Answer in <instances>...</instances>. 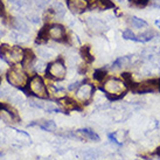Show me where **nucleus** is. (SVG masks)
<instances>
[{
	"label": "nucleus",
	"instance_id": "4468645a",
	"mask_svg": "<svg viewBox=\"0 0 160 160\" xmlns=\"http://www.w3.org/2000/svg\"><path fill=\"white\" fill-rule=\"evenodd\" d=\"M36 60V55L34 54V52L32 49H26L25 50V58L22 61V67L23 69L29 72V71H34V63Z\"/></svg>",
	"mask_w": 160,
	"mask_h": 160
},
{
	"label": "nucleus",
	"instance_id": "9d476101",
	"mask_svg": "<svg viewBox=\"0 0 160 160\" xmlns=\"http://www.w3.org/2000/svg\"><path fill=\"white\" fill-rule=\"evenodd\" d=\"M89 0H67V7L72 14H82L89 8Z\"/></svg>",
	"mask_w": 160,
	"mask_h": 160
},
{
	"label": "nucleus",
	"instance_id": "f03ea898",
	"mask_svg": "<svg viewBox=\"0 0 160 160\" xmlns=\"http://www.w3.org/2000/svg\"><path fill=\"white\" fill-rule=\"evenodd\" d=\"M48 41H54V42H67L68 41V33L66 27L61 23H48L40 31L36 42L43 43Z\"/></svg>",
	"mask_w": 160,
	"mask_h": 160
},
{
	"label": "nucleus",
	"instance_id": "dca6fc26",
	"mask_svg": "<svg viewBox=\"0 0 160 160\" xmlns=\"http://www.w3.org/2000/svg\"><path fill=\"white\" fill-rule=\"evenodd\" d=\"M128 23L131 28H134L137 31H144L148 28V22L144 19L139 18V17H136V15H132V17H129L128 19Z\"/></svg>",
	"mask_w": 160,
	"mask_h": 160
},
{
	"label": "nucleus",
	"instance_id": "423d86ee",
	"mask_svg": "<svg viewBox=\"0 0 160 160\" xmlns=\"http://www.w3.org/2000/svg\"><path fill=\"white\" fill-rule=\"evenodd\" d=\"M95 91H96V88H95V85L92 83H90L88 81H83L78 85V88L75 90L74 98L81 107L82 105H88L93 98Z\"/></svg>",
	"mask_w": 160,
	"mask_h": 160
},
{
	"label": "nucleus",
	"instance_id": "c9c22d12",
	"mask_svg": "<svg viewBox=\"0 0 160 160\" xmlns=\"http://www.w3.org/2000/svg\"><path fill=\"white\" fill-rule=\"evenodd\" d=\"M0 84H1V76H0Z\"/></svg>",
	"mask_w": 160,
	"mask_h": 160
},
{
	"label": "nucleus",
	"instance_id": "bb28decb",
	"mask_svg": "<svg viewBox=\"0 0 160 160\" xmlns=\"http://www.w3.org/2000/svg\"><path fill=\"white\" fill-rule=\"evenodd\" d=\"M27 20L29 21V22L32 23H40L41 19L40 17H39V14H38V12L36 11H33V9H29V12L27 13Z\"/></svg>",
	"mask_w": 160,
	"mask_h": 160
},
{
	"label": "nucleus",
	"instance_id": "0eeeda50",
	"mask_svg": "<svg viewBox=\"0 0 160 160\" xmlns=\"http://www.w3.org/2000/svg\"><path fill=\"white\" fill-rule=\"evenodd\" d=\"M46 75L49 80L60 82L63 81L67 76V66L63 58H56L52 62L48 63Z\"/></svg>",
	"mask_w": 160,
	"mask_h": 160
},
{
	"label": "nucleus",
	"instance_id": "f3484780",
	"mask_svg": "<svg viewBox=\"0 0 160 160\" xmlns=\"http://www.w3.org/2000/svg\"><path fill=\"white\" fill-rule=\"evenodd\" d=\"M29 126H39L40 129L43 131H48V132H53L56 130V124L54 120H47V119H41V120H34L33 123L29 124Z\"/></svg>",
	"mask_w": 160,
	"mask_h": 160
},
{
	"label": "nucleus",
	"instance_id": "aec40b11",
	"mask_svg": "<svg viewBox=\"0 0 160 160\" xmlns=\"http://www.w3.org/2000/svg\"><path fill=\"white\" fill-rule=\"evenodd\" d=\"M12 27L14 28V31L23 33V34H28V33L31 32L27 21L26 20H23L22 18H14L13 22H12Z\"/></svg>",
	"mask_w": 160,
	"mask_h": 160
},
{
	"label": "nucleus",
	"instance_id": "7c9ffc66",
	"mask_svg": "<svg viewBox=\"0 0 160 160\" xmlns=\"http://www.w3.org/2000/svg\"><path fill=\"white\" fill-rule=\"evenodd\" d=\"M6 17V9H5V5L2 0H0V18H5Z\"/></svg>",
	"mask_w": 160,
	"mask_h": 160
},
{
	"label": "nucleus",
	"instance_id": "f704fd0d",
	"mask_svg": "<svg viewBox=\"0 0 160 160\" xmlns=\"http://www.w3.org/2000/svg\"><path fill=\"white\" fill-rule=\"evenodd\" d=\"M117 1H119V2H123V1H124V0H117Z\"/></svg>",
	"mask_w": 160,
	"mask_h": 160
},
{
	"label": "nucleus",
	"instance_id": "5701e85b",
	"mask_svg": "<svg viewBox=\"0 0 160 160\" xmlns=\"http://www.w3.org/2000/svg\"><path fill=\"white\" fill-rule=\"evenodd\" d=\"M80 56L85 61V63H91L93 61V56L90 53V48L88 46H84L80 49Z\"/></svg>",
	"mask_w": 160,
	"mask_h": 160
},
{
	"label": "nucleus",
	"instance_id": "f8f14e48",
	"mask_svg": "<svg viewBox=\"0 0 160 160\" xmlns=\"http://www.w3.org/2000/svg\"><path fill=\"white\" fill-rule=\"evenodd\" d=\"M58 105H60V108L62 109L63 113H69L70 111H74V110H78V111L82 110V107L76 102L75 98H70L68 97V96L60 98L58 101Z\"/></svg>",
	"mask_w": 160,
	"mask_h": 160
},
{
	"label": "nucleus",
	"instance_id": "473e14b6",
	"mask_svg": "<svg viewBox=\"0 0 160 160\" xmlns=\"http://www.w3.org/2000/svg\"><path fill=\"white\" fill-rule=\"evenodd\" d=\"M156 154H157L158 157H160V146L156 150Z\"/></svg>",
	"mask_w": 160,
	"mask_h": 160
},
{
	"label": "nucleus",
	"instance_id": "4be33fe9",
	"mask_svg": "<svg viewBox=\"0 0 160 160\" xmlns=\"http://www.w3.org/2000/svg\"><path fill=\"white\" fill-rule=\"evenodd\" d=\"M36 54L42 60H50L52 56H53V52L49 48H46V47H38L36 48Z\"/></svg>",
	"mask_w": 160,
	"mask_h": 160
},
{
	"label": "nucleus",
	"instance_id": "2f4dec72",
	"mask_svg": "<svg viewBox=\"0 0 160 160\" xmlns=\"http://www.w3.org/2000/svg\"><path fill=\"white\" fill-rule=\"evenodd\" d=\"M154 25L157 26V28H159L160 29V19H157L156 21H154Z\"/></svg>",
	"mask_w": 160,
	"mask_h": 160
},
{
	"label": "nucleus",
	"instance_id": "2eb2a0df",
	"mask_svg": "<svg viewBox=\"0 0 160 160\" xmlns=\"http://www.w3.org/2000/svg\"><path fill=\"white\" fill-rule=\"evenodd\" d=\"M50 11L54 15V19H58V20H62L66 17V13H67V8L66 6L61 2V1H54L50 5Z\"/></svg>",
	"mask_w": 160,
	"mask_h": 160
},
{
	"label": "nucleus",
	"instance_id": "412c9836",
	"mask_svg": "<svg viewBox=\"0 0 160 160\" xmlns=\"http://www.w3.org/2000/svg\"><path fill=\"white\" fill-rule=\"evenodd\" d=\"M47 67H48V63L46 62L45 60L42 58H36L35 63H34V72L36 74H42L47 71Z\"/></svg>",
	"mask_w": 160,
	"mask_h": 160
},
{
	"label": "nucleus",
	"instance_id": "cd10ccee",
	"mask_svg": "<svg viewBox=\"0 0 160 160\" xmlns=\"http://www.w3.org/2000/svg\"><path fill=\"white\" fill-rule=\"evenodd\" d=\"M128 1L136 7H145L150 2V0H128Z\"/></svg>",
	"mask_w": 160,
	"mask_h": 160
},
{
	"label": "nucleus",
	"instance_id": "b1692460",
	"mask_svg": "<svg viewBox=\"0 0 160 160\" xmlns=\"http://www.w3.org/2000/svg\"><path fill=\"white\" fill-rule=\"evenodd\" d=\"M93 80L98 82V83H102L103 81L105 80L108 77V71L104 69V68H99V69H96V70L93 71Z\"/></svg>",
	"mask_w": 160,
	"mask_h": 160
},
{
	"label": "nucleus",
	"instance_id": "ddd939ff",
	"mask_svg": "<svg viewBox=\"0 0 160 160\" xmlns=\"http://www.w3.org/2000/svg\"><path fill=\"white\" fill-rule=\"evenodd\" d=\"M133 63V55H124L116 58L111 64V69L118 70V69H124L126 67H130Z\"/></svg>",
	"mask_w": 160,
	"mask_h": 160
},
{
	"label": "nucleus",
	"instance_id": "7ed1b4c3",
	"mask_svg": "<svg viewBox=\"0 0 160 160\" xmlns=\"http://www.w3.org/2000/svg\"><path fill=\"white\" fill-rule=\"evenodd\" d=\"M6 78L9 84L14 87V88H18L20 90H25L28 85L29 82V75L22 66L17 64V66H12L9 68L7 72H6Z\"/></svg>",
	"mask_w": 160,
	"mask_h": 160
},
{
	"label": "nucleus",
	"instance_id": "72a5a7b5",
	"mask_svg": "<svg viewBox=\"0 0 160 160\" xmlns=\"http://www.w3.org/2000/svg\"><path fill=\"white\" fill-rule=\"evenodd\" d=\"M158 91L160 92V82H159V88H158Z\"/></svg>",
	"mask_w": 160,
	"mask_h": 160
},
{
	"label": "nucleus",
	"instance_id": "f257e3e1",
	"mask_svg": "<svg viewBox=\"0 0 160 160\" xmlns=\"http://www.w3.org/2000/svg\"><path fill=\"white\" fill-rule=\"evenodd\" d=\"M101 90L110 101H118L123 98L130 90L128 82L123 77L110 76L101 83Z\"/></svg>",
	"mask_w": 160,
	"mask_h": 160
},
{
	"label": "nucleus",
	"instance_id": "9b49d317",
	"mask_svg": "<svg viewBox=\"0 0 160 160\" xmlns=\"http://www.w3.org/2000/svg\"><path fill=\"white\" fill-rule=\"evenodd\" d=\"M70 137H76L81 140H88V142H99V136L91 129H80L75 132H70L68 134Z\"/></svg>",
	"mask_w": 160,
	"mask_h": 160
},
{
	"label": "nucleus",
	"instance_id": "c756f323",
	"mask_svg": "<svg viewBox=\"0 0 160 160\" xmlns=\"http://www.w3.org/2000/svg\"><path fill=\"white\" fill-rule=\"evenodd\" d=\"M81 83H82V82H78V81H77V82H74V83H71V84L68 85V90H70V91H75V90L78 88V85H80Z\"/></svg>",
	"mask_w": 160,
	"mask_h": 160
},
{
	"label": "nucleus",
	"instance_id": "1a4fd4ad",
	"mask_svg": "<svg viewBox=\"0 0 160 160\" xmlns=\"http://www.w3.org/2000/svg\"><path fill=\"white\" fill-rule=\"evenodd\" d=\"M84 22L88 27V29L93 34H101L105 31V22L102 19L96 18V17H88V18H85Z\"/></svg>",
	"mask_w": 160,
	"mask_h": 160
},
{
	"label": "nucleus",
	"instance_id": "20e7f679",
	"mask_svg": "<svg viewBox=\"0 0 160 160\" xmlns=\"http://www.w3.org/2000/svg\"><path fill=\"white\" fill-rule=\"evenodd\" d=\"M23 91L26 92V95H31V96H34L35 98H40V99H48L50 97L48 85L39 74L32 76L29 78L27 88Z\"/></svg>",
	"mask_w": 160,
	"mask_h": 160
},
{
	"label": "nucleus",
	"instance_id": "c85d7f7f",
	"mask_svg": "<svg viewBox=\"0 0 160 160\" xmlns=\"http://www.w3.org/2000/svg\"><path fill=\"white\" fill-rule=\"evenodd\" d=\"M108 138H109V140H110V142H112V144H115L116 146H122V142H118L117 140V138H116V133H109L108 134Z\"/></svg>",
	"mask_w": 160,
	"mask_h": 160
},
{
	"label": "nucleus",
	"instance_id": "39448f33",
	"mask_svg": "<svg viewBox=\"0 0 160 160\" xmlns=\"http://www.w3.org/2000/svg\"><path fill=\"white\" fill-rule=\"evenodd\" d=\"M25 50L20 46H8L1 45L0 46V56L4 58L6 62L11 66L21 64L25 58Z\"/></svg>",
	"mask_w": 160,
	"mask_h": 160
},
{
	"label": "nucleus",
	"instance_id": "6e6552de",
	"mask_svg": "<svg viewBox=\"0 0 160 160\" xmlns=\"http://www.w3.org/2000/svg\"><path fill=\"white\" fill-rule=\"evenodd\" d=\"M0 119L6 124L13 125L15 123H19L20 118L13 108L9 107L7 103L0 102Z\"/></svg>",
	"mask_w": 160,
	"mask_h": 160
},
{
	"label": "nucleus",
	"instance_id": "393cba45",
	"mask_svg": "<svg viewBox=\"0 0 160 160\" xmlns=\"http://www.w3.org/2000/svg\"><path fill=\"white\" fill-rule=\"evenodd\" d=\"M122 38L124 39V40H128V41H133V42H139V39H138V35L134 33L132 29H130V28H126L125 31H123L122 33Z\"/></svg>",
	"mask_w": 160,
	"mask_h": 160
},
{
	"label": "nucleus",
	"instance_id": "a211bd4d",
	"mask_svg": "<svg viewBox=\"0 0 160 160\" xmlns=\"http://www.w3.org/2000/svg\"><path fill=\"white\" fill-rule=\"evenodd\" d=\"M115 5L113 2H111L110 0H92L90 2L89 8H91L92 11H105L109 8H113Z\"/></svg>",
	"mask_w": 160,
	"mask_h": 160
},
{
	"label": "nucleus",
	"instance_id": "6ab92c4d",
	"mask_svg": "<svg viewBox=\"0 0 160 160\" xmlns=\"http://www.w3.org/2000/svg\"><path fill=\"white\" fill-rule=\"evenodd\" d=\"M159 35L158 32L153 28H146L138 35V39H139V43H146V42H150L151 40H153L154 38Z\"/></svg>",
	"mask_w": 160,
	"mask_h": 160
},
{
	"label": "nucleus",
	"instance_id": "a878e982",
	"mask_svg": "<svg viewBox=\"0 0 160 160\" xmlns=\"http://www.w3.org/2000/svg\"><path fill=\"white\" fill-rule=\"evenodd\" d=\"M35 1V7L39 11H47L50 8L52 5V0H34Z\"/></svg>",
	"mask_w": 160,
	"mask_h": 160
}]
</instances>
